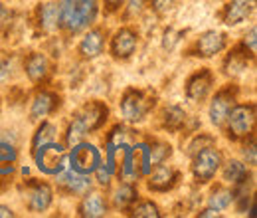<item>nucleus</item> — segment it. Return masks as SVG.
<instances>
[{
    "mask_svg": "<svg viewBox=\"0 0 257 218\" xmlns=\"http://www.w3.org/2000/svg\"><path fill=\"white\" fill-rule=\"evenodd\" d=\"M128 214L137 218H159L161 216V208L157 202H153V198H139L131 208Z\"/></svg>",
    "mask_w": 257,
    "mask_h": 218,
    "instance_id": "nucleus-29",
    "label": "nucleus"
},
{
    "mask_svg": "<svg viewBox=\"0 0 257 218\" xmlns=\"http://www.w3.org/2000/svg\"><path fill=\"white\" fill-rule=\"evenodd\" d=\"M62 14V30L67 36H77L97 22L101 0H58Z\"/></svg>",
    "mask_w": 257,
    "mask_h": 218,
    "instance_id": "nucleus-2",
    "label": "nucleus"
},
{
    "mask_svg": "<svg viewBox=\"0 0 257 218\" xmlns=\"http://www.w3.org/2000/svg\"><path fill=\"white\" fill-rule=\"evenodd\" d=\"M198 216H202V218L222 216V210H216V208H212V206H206V208H202V210L198 212Z\"/></svg>",
    "mask_w": 257,
    "mask_h": 218,
    "instance_id": "nucleus-39",
    "label": "nucleus"
},
{
    "mask_svg": "<svg viewBox=\"0 0 257 218\" xmlns=\"http://www.w3.org/2000/svg\"><path fill=\"white\" fill-rule=\"evenodd\" d=\"M241 161L249 167V169H255L257 165V149H255V133L249 135L247 139L241 141Z\"/></svg>",
    "mask_w": 257,
    "mask_h": 218,
    "instance_id": "nucleus-31",
    "label": "nucleus"
},
{
    "mask_svg": "<svg viewBox=\"0 0 257 218\" xmlns=\"http://www.w3.org/2000/svg\"><path fill=\"white\" fill-rule=\"evenodd\" d=\"M149 153H151V165L157 167L161 163H166L172 157V145L162 139H153V141H149Z\"/></svg>",
    "mask_w": 257,
    "mask_h": 218,
    "instance_id": "nucleus-28",
    "label": "nucleus"
},
{
    "mask_svg": "<svg viewBox=\"0 0 257 218\" xmlns=\"http://www.w3.org/2000/svg\"><path fill=\"white\" fill-rule=\"evenodd\" d=\"M157 101H159V97L151 90L127 88L119 101V111H121L123 121L128 125L143 123L151 115V111H155Z\"/></svg>",
    "mask_w": 257,
    "mask_h": 218,
    "instance_id": "nucleus-3",
    "label": "nucleus"
},
{
    "mask_svg": "<svg viewBox=\"0 0 257 218\" xmlns=\"http://www.w3.org/2000/svg\"><path fill=\"white\" fill-rule=\"evenodd\" d=\"M34 165L46 177H56L67 167V147L64 141H50L32 149Z\"/></svg>",
    "mask_w": 257,
    "mask_h": 218,
    "instance_id": "nucleus-4",
    "label": "nucleus"
},
{
    "mask_svg": "<svg viewBox=\"0 0 257 218\" xmlns=\"http://www.w3.org/2000/svg\"><path fill=\"white\" fill-rule=\"evenodd\" d=\"M139 48V32L133 26H121L119 30L113 32L109 40V54L117 62H127L135 56Z\"/></svg>",
    "mask_w": 257,
    "mask_h": 218,
    "instance_id": "nucleus-10",
    "label": "nucleus"
},
{
    "mask_svg": "<svg viewBox=\"0 0 257 218\" xmlns=\"http://www.w3.org/2000/svg\"><path fill=\"white\" fill-rule=\"evenodd\" d=\"M216 84V76L210 67H200L198 71H194L192 76L186 80L184 84V95L188 101L192 103H202L206 101Z\"/></svg>",
    "mask_w": 257,
    "mask_h": 218,
    "instance_id": "nucleus-11",
    "label": "nucleus"
},
{
    "mask_svg": "<svg viewBox=\"0 0 257 218\" xmlns=\"http://www.w3.org/2000/svg\"><path fill=\"white\" fill-rule=\"evenodd\" d=\"M0 109H2V97H0Z\"/></svg>",
    "mask_w": 257,
    "mask_h": 218,
    "instance_id": "nucleus-42",
    "label": "nucleus"
},
{
    "mask_svg": "<svg viewBox=\"0 0 257 218\" xmlns=\"http://www.w3.org/2000/svg\"><path fill=\"white\" fill-rule=\"evenodd\" d=\"M192 159L190 171H192V179L196 185H208L216 179V175L220 173V167L224 163V155L216 145L204 147L202 151H198Z\"/></svg>",
    "mask_w": 257,
    "mask_h": 218,
    "instance_id": "nucleus-6",
    "label": "nucleus"
},
{
    "mask_svg": "<svg viewBox=\"0 0 257 218\" xmlns=\"http://www.w3.org/2000/svg\"><path fill=\"white\" fill-rule=\"evenodd\" d=\"M188 121L186 111L180 105H166L161 113V127L168 133H180Z\"/></svg>",
    "mask_w": 257,
    "mask_h": 218,
    "instance_id": "nucleus-25",
    "label": "nucleus"
},
{
    "mask_svg": "<svg viewBox=\"0 0 257 218\" xmlns=\"http://www.w3.org/2000/svg\"><path fill=\"white\" fill-rule=\"evenodd\" d=\"M235 103H237V86L235 84H225L224 88H220L214 94L212 101H210V107H208L210 123L214 125L216 129L224 131L227 115H229V111L233 109Z\"/></svg>",
    "mask_w": 257,
    "mask_h": 218,
    "instance_id": "nucleus-8",
    "label": "nucleus"
},
{
    "mask_svg": "<svg viewBox=\"0 0 257 218\" xmlns=\"http://www.w3.org/2000/svg\"><path fill=\"white\" fill-rule=\"evenodd\" d=\"M79 204H77V216L83 218H101L109 212V204L107 198L103 196V192L99 190H87L85 194L79 196Z\"/></svg>",
    "mask_w": 257,
    "mask_h": 218,
    "instance_id": "nucleus-20",
    "label": "nucleus"
},
{
    "mask_svg": "<svg viewBox=\"0 0 257 218\" xmlns=\"http://www.w3.org/2000/svg\"><path fill=\"white\" fill-rule=\"evenodd\" d=\"M105 46H107V30L103 26L93 24L87 30L81 32V40L77 44V54L81 60L91 62L105 52Z\"/></svg>",
    "mask_w": 257,
    "mask_h": 218,
    "instance_id": "nucleus-13",
    "label": "nucleus"
},
{
    "mask_svg": "<svg viewBox=\"0 0 257 218\" xmlns=\"http://www.w3.org/2000/svg\"><path fill=\"white\" fill-rule=\"evenodd\" d=\"M56 179V187L58 190L65 194V196H81L85 194L89 188L93 187V181H91V175H81V173H75L71 171L69 167H65L60 175L54 177Z\"/></svg>",
    "mask_w": 257,
    "mask_h": 218,
    "instance_id": "nucleus-14",
    "label": "nucleus"
},
{
    "mask_svg": "<svg viewBox=\"0 0 257 218\" xmlns=\"http://www.w3.org/2000/svg\"><path fill=\"white\" fill-rule=\"evenodd\" d=\"M54 196H56L54 187L46 181L28 179L24 183V202H26V208L34 214L46 212L54 204Z\"/></svg>",
    "mask_w": 257,
    "mask_h": 218,
    "instance_id": "nucleus-9",
    "label": "nucleus"
},
{
    "mask_svg": "<svg viewBox=\"0 0 257 218\" xmlns=\"http://www.w3.org/2000/svg\"><path fill=\"white\" fill-rule=\"evenodd\" d=\"M257 0H229L222 8V22L225 26H239L255 12Z\"/></svg>",
    "mask_w": 257,
    "mask_h": 218,
    "instance_id": "nucleus-19",
    "label": "nucleus"
},
{
    "mask_svg": "<svg viewBox=\"0 0 257 218\" xmlns=\"http://www.w3.org/2000/svg\"><path fill=\"white\" fill-rule=\"evenodd\" d=\"M36 22L44 34H56L62 30V14L58 2H44L36 8Z\"/></svg>",
    "mask_w": 257,
    "mask_h": 218,
    "instance_id": "nucleus-21",
    "label": "nucleus"
},
{
    "mask_svg": "<svg viewBox=\"0 0 257 218\" xmlns=\"http://www.w3.org/2000/svg\"><path fill=\"white\" fill-rule=\"evenodd\" d=\"M149 6V2L147 0H125V4H123V18L125 20H135V18H139L143 12H145V8Z\"/></svg>",
    "mask_w": 257,
    "mask_h": 218,
    "instance_id": "nucleus-32",
    "label": "nucleus"
},
{
    "mask_svg": "<svg viewBox=\"0 0 257 218\" xmlns=\"http://www.w3.org/2000/svg\"><path fill=\"white\" fill-rule=\"evenodd\" d=\"M56 139H58V127L52 123V121H48V119H42L40 125H38V129H36V133L32 135L30 151L36 149V147H40V145H44V143L56 141Z\"/></svg>",
    "mask_w": 257,
    "mask_h": 218,
    "instance_id": "nucleus-27",
    "label": "nucleus"
},
{
    "mask_svg": "<svg viewBox=\"0 0 257 218\" xmlns=\"http://www.w3.org/2000/svg\"><path fill=\"white\" fill-rule=\"evenodd\" d=\"M93 179H95V183L99 185V187H109L111 185V181H113V173L101 163L99 167H97L95 171H93Z\"/></svg>",
    "mask_w": 257,
    "mask_h": 218,
    "instance_id": "nucleus-37",
    "label": "nucleus"
},
{
    "mask_svg": "<svg viewBox=\"0 0 257 218\" xmlns=\"http://www.w3.org/2000/svg\"><path fill=\"white\" fill-rule=\"evenodd\" d=\"M210 145H216V137H212L210 133H194L192 139L188 141L186 145V155L194 157L198 151H202L204 147H210Z\"/></svg>",
    "mask_w": 257,
    "mask_h": 218,
    "instance_id": "nucleus-30",
    "label": "nucleus"
},
{
    "mask_svg": "<svg viewBox=\"0 0 257 218\" xmlns=\"http://www.w3.org/2000/svg\"><path fill=\"white\" fill-rule=\"evenodd\" d=\"M139 188L135 183L128 181H119V185L111 192V204L117 210H128L137 200H139Z\"/></svg>",
    "mask_w": 257,
    "mask_h": 218,
    "instance_id": "nucleus-22",
    "label": "nucleus"
},
{
    "mask_svg": "<svg viewBox=\"0 0 257 218\" xmlns=\"http://www.w3.org/2000/svg\"><path fill=\"white\" fill-rule=\"evenodd\" d=\"M247 56H251V58H255L257 54V28L255 26H251L249 30L243 34V38H241V42L237 44Z\"/></svg>",
    "mask_w": 257,
    "mask_h": 218,
    "instance_id": "nucleus-33",
    "label": "nucleus"
},
{
    "mask_svg": "<svg viewBox=\"0 0 257 218\" xmlns=\"http://www.w3.org/2000/svg\"><path fill=\"white\" fill-rule=\"evenodd\" d=\"M233 204V190L229 185H216L208 196V206L216 210H227Z\"/></svg>",
    "mask_w": 257,
    "mask_h": 218,
    "instance_id": "nucleus-26",
    "label": "nucleus"
},
{
    "mask_svg": "<svg viewBox=\"0 0 257 218\" xmlns=\"http://www.w3.org/2000/svg\"><path fill=\"white\" fill-rule=\"evenodd\" d=\"M220 173H222V181L229 187L239 185L241 181H245L251 175L249 167L241 159H227V161H224L222 167H220Z\"/></svg>",
    "mask_w": 257,
    "mask_h": 218,
    "instance_id": "nucleus-23",
    "label": "nucleus"
},
{
    "mask_svg": "<svg viewBox=\"0 0 257 218\" xmlns=\"http://www.w3.org/2000/svg\"><path fill=\"white\" fill-rule=\"evenodd\" d=\"M14 69H16V62L12 56H2L0 58V86L10 82V78L14 76Z\"/></svg>",
    "mask_w": 257,
    "mask_h": 218,
    "instance_id": "nucleus-35",
    "label": "nucleus"
},
{
    "mask_svg": "<svg viewBox=\"0 0 257 218\" xmlns=\"http://www.w3.org/2000/svg\"><path fill=\"white\" fill-rule=\"evenodd\" d=\"M67 167L81 175H93L97 167L103 163V155L97 149V145L89 141H79L71 147H67Z\"/></svg>",
    "mask_w": 257,
    "mask_h": 218,
    "instance_id": "nucleus-7",
    "label": "nucleus"
},
{
    "mask_svg": "<svg viewBox=\"0 0 257 218\" xmlns=\"http://www.w3.org/2000/svg\"><path fill=\"white\" fill-rule=\"evenodd\" d=\"M60 107H62V97L60 95L56 94V92H50V90H40L32 97V103H30V111H28L30 121L48 119Z\"/></svg>",
    "mask_w": 257,
    "mask_h": 218,
    "instance_id": "nucleus-16",
    "label": "nucleus"
},
{
    "mask_svg": "<svg viewBox=\"0 0 257 218\" xmlns=\"http://www.w3.org/2000/svg\"><path fill=\"white\" fill-rule=\"evenodd\" d=\"M16 216L14 208L12 206H6V204H0V218H12Z\"/></svg>",
    "mask_w": 257,
    "mask_h": 218,
    "instance_id": "nucleus-40",
    "label": "nucleus"
},
{
    "mask_svg": "<svg viewBox=\"0 0 257 218\" xmlns=\"http://www.w3.org/2000/svg\"><path fill=\"white\" fill-rule=\"evenodd\" d=\"M227 44H229V40H227V34L225 32L206 30L196 38L194 46L190 48V54L196 56V58H204V60L216 58L218 54H222L225 48H227Z\"/></svg>",
    "mask_w": 257,
    "mask_h": 218,
    "instance_id": "nucleus-12",
    "label": "nucleus"
},
{
    "mask_svg": "<svg viewBox=\"0 0 257 218\" xmlns=\"http://www.w3.org/2000/svg\"><path fill=\"white\" fill-rule=\"evenodd\" d=\"M123 4H125V0H101L105 14H117L123 8Z\"/></svg>",
    "mask_w": 257,
    "mask_h": 218,
    "instance_id": "nucleus-38",
    "label": "nucleus"
},
{
    "mask_svg": "<svg viewBox=\"0 0 257 218\" xmlns=\"http://www.w3.org/2000/svg\"><path fill=\"white\" fill-rule=\"evenodd\" d=\"M147 2H149V8L157 16H166L174 8V4H176V0H147Z\"/></svg>",
    "mask_w": 257,
    "mask_h": 218,
    "instance_id": "nucleus-36",
    "label": "nucleus"
},
{
    "mask_svg": "<svg viewBox=\"0 0 257 218\" xmlns=\"http://www.w3.org/2000/svg\"><path fill=\"white\" fill-rule=\"evenodd\" d=\"M255 103H235L233 109L227 115V121L224 125V131L227 139L231 141H243L249 135L255 133Z\"/></svg>",
    "mask_w": 257,
    "mask_h": 218,
    "instance_id": "nucleus-5",
    "label": "nucleus"
},
{
    "mask_svg": "<svg viewBox=\"0 0 257 218\" xmlns=\"http://www.w3.org/2000/svg\"><path fill=\"white\" fill-rule=\"evenodd\" d=\"M4 16H6V6H4V2L0 0V20H2Z\"/></svg>",
    "mask_w": 257,
    "mask_h": 218,
    "instance_id": "nucleus-41",
    "label": "nucleus"
},
{
    "mask_svg": "<svg viewBox=\"0 0 257 218\" xmlns=\"http://www.w3.org/2000/svg\"><path fill=\"white\" fill-rule=\"evenodd\" d=\"M253 60H255V58L247 56L239 46H235L233 50L227 52L224 63H222V69H224V74L227 76V78H237V76L245 74V69H247L249 62H253Z\"/></svg>",
    "mask_w": 257,
    "mask_h": 218,
    "instance_id": "nucleus-24",
    "label": "nucleus"
},
{
    "mask_svg": "<svg viewBox=\"0 0 257 218\" xmlns=\"http://www.w3.org/2000/svg\"><path fill=\"white\" fill-rule=\"evenodd\" d=\"M18 143L14 135H0V179H8L18 169Z\"/></svg>",
    "mask_w": 257,
    "mask_h": 218,
    "instance_id": "nucleus-17",
    "label": "nucleus"
},
{
    "mask_svg": "<svg viewBox=\"0 0 257 218\" xmlns=\"http://www.w3.org/2000/svg\"><path fill=\"white\" fill-rule=\"evenodd\" d=\"M109 119V107L105 101L91 99L85 101L69 119L67 129H65L64 143L65 147H71L79 141H83L89 133H95L99 129H103Z\"/></svg>",
    "mask_w": 257,
    "mask_h": 218,
    "instance_id": "nucleus-1",
    "label": "nucleus"
},
{
    "mask_svg": "<svg viewBox=\"0 0 257 218\" xmlns=\"http://www.w3.org/2000/svg\"><path fill=\"white\" fill-rule=\"evenodd\" d=\"M24 74L34 86H40L48 82L52 74V62L44 52H30L24 58Z\"/></svg>",
    "mask_w": 257,
    "mask_h": 218,
    "instance_id": "nucleus-18",
    "label": "nucleus"
},
{
    "mask_svg": "<svg viewBox=\"0 0 257 218\" xmlns=\"http://www.w3.org/2000/svg\"><path fill=\"white\" fill-rule=\"evenodd\" d=\"M182 36H184V32H182V30H176V28H166V30H164V34H162V48H164L166 52L174 50V48H176V44L182 40Z\"/></svg>",
    "mask_w": 257,
    "mask_h": 218,
    "instance_id": "nucleus-34",
    "label": "nucleus"
},
{
    "mask_svg": "<svg viewBox=\"0 0 257 218\" xmlns=\"http://www.w3.org/2000/svg\"><path fill=\"white\" fill-rule=\"evenodd\" d=\"M147 179V188L151 192H168L178 185L180 181V171L172 165L161 163L151 169V173L145 177Z\"/></svg>",
    "mask_w": 257,
    "mask_h": 218,
    "instance_id": "nucleus-15",
    "label": "nucleus"
}]
</instances>
